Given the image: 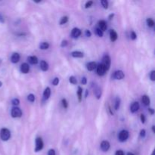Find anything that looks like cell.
Instances as JSON below:
<instances>
[{
    "label": "cell",
    "instance_id": "obj_1",
    "mask_svg": "<svg viewBox=\"0 0 155 155\" xmlns=\"http://www.w3.org/2000/svg\"><path fill=\"white\" fill-rule=\"evenodd\" d=\"M0 137H1V139L2 141H6L8 140L11 138V132L10 130H8L6 128H2L0 131Z\"/></svg>",
    "mask_w": 155,
    "mask_h": 155
},
{
    "label": "cell",
    "instance_id": "obj_2",
    "mask_svg": "<svg viewBox=\"0 0 155 155\" xmlns=\"http://www.w3.org/2000/svg\"><path fill=\"white\" fill-rule=\"evenodd\" d=\"M129 136H130V134H129V132L127 131V130H122V131H120V133H119L118 139H119L120 142H124L128 139Z\"/></svg>",
    "mask_w": 155,
    "mask_h": 155
},
{
    "label": "cell",
    "instance_id": "obj_3",
    "mask_svg": "<svg viewBox=\"0 0 155 155\" xmlns=\"http://www.w3.org/2000/svg\"><path fill=\"white\" fill-rule=\"evenodd\" d=\"M11 114L12 117L14 118L17 117H21L22 116V111H21V109L18 107H14L12 109V112H11Z\"/></svg>",
    "mask_w": 155,
    "mask_h": 155
},
{
    "label": "cell",
    "instance_id": "obj_4",
    "mask_svg": "<svg viewBox=\"0 0 155 155\" xmlns=\"http://www.w3.org/2000/svg\"><path fill=\"white\" fill-rule=\"evenodd\" d=\"M110 63H111V61H110V56L104 55V57H103V59H102V64L104 65V67L105 68L106 71H108V70L110 69Z\"/></svg>",
    "mask_w": 155,
    "mask_h": 155
},
{
    "label": "cell",
    "instance_id": "obj_5",
    "mask_svg": "<svg viewBox=\"0 0 155 155\" xmlns=\"http://www.w3.org/2000/svg\"><path fill=\"white\" fill-rule=\"evenodd\" d=\"M44 143L42 142V139L41 138H37L36 139V148H35V151L36 152H39L43 148Z\"/></svg>",
    "mask_w": 155,
    "mask_h": 155
},
{
    "label": "cell",
    "instance_id": "obj_6",
    "mask_svg": "<svg viewBox=\"0 0 155 155\" xmlns=\"http://www.w3.org/2000/svg\"><path fill=\"white\" fill-rule=\"evenodd\" d=\"M96 68H97V74H98V75L103 76L105 74L106 69L102 64H99Z\"/></svg>",
    "mask_w": 155,
    "mask_h": 155
},
{
    "label": "cell",
    "instance_id": "obj_7",
    "mask_svg": "<svg viewBox=\"0 0 155 155\" xmlns=\"http://www.w3.org/2000/svg\"><path fill=\"white\" fill-rule=\"evenodd\" d=\"M114 78L115 80H122L124 78L125 75H124V73L122 71H115L114 74Z\"/></svg>",
    "mask_w": 155,
    "mask_h": 155
},
{
    "label": "cell",
    "instance_id": "obj_8",
    "mask_svg": "<svg viewBox=\"0 0 155 155\" xmlns=\"http://www.w3.org/2000/svg\"><path fill=\"white\" fill-rule=\"evenodd\" d=\"M110 145L108 141H103L101 143V149L103 151L106 152V151H108L110 149Z\"/></svg>",
    "mask_w": 155,
    "mask_h": 155
},
{
    "label": "cell",
    "instance_id": "obj_9",
    "mask_svg": "<svg viewBox=\"0 0 155 155\" xmlns=\"http://www.w3.org/2000/svg\"><path fill=\"white\" fill-rule=\"evenodd\" d=\"M81 35V30L79 28H74L71 32V36L74 39H77Z\"/></svg>",
    "mask_w": 155,
    "mask_h": 155
},
{
    "label": "cell",
    "instance_id": "obj_10",
    "mask_svg": "<svg viewBox=\"0 0 155 155\" xmlns=\"http://www.w3.org/2000/svg\"><path fill=\"white\" fill-rule=\"evenodd\" d=\"M21 71L23 74H27L30 71V66L27 63H24L21 66Z\"/></svg>",
    "mask_w": 155,
    "mask_h": 155
},
{
    "label": "cell",
    "instance_id": "obj_11",
    "mask_svg": "<svg viewBox=\"0 0 155 155\" xmlns=\"http://www.w3.org/2000/svg\"><path fill=\"white\" fill-rule=\"evenodd\" d=\"M20 61V54L18 53H14L11 57V61L13 64L18 63Z\"/></svg>",
    "mask_w": 155,
    "mask_h": 155
},
{
    "label": "cell",
    "instance_id": "obj_12",
    "mask_svg": "<svg viewBox=\"0 0 155 155\" xmlns=\"http://www.w3.org/2000/svg\"><path fill=\"white\" fill-rule=\"evenodd\" d=\"M139 109V102H133L132 104L131 107H130V110H131L132 113H136V111H138Z\"/></svg>",
    "mask_w": 155,
    "mask_h": 155
},
{
    "label": "cell",
    "instance_id": "obj_13",
    "mask_svg": "<svg viewBox=\"0 0 155 155\" xmlns=\"http://www.w3.org/2000/svg\"><path fill=\"white\" fill-rule=\"evenodd\" d=\"M98 25H99V29L101 30V31H105L107 28V23L105 22V21H100L99 23H98Z\"/></svg>",
    "mask_w": 155,
    "mask_h": 155
},
{
    "label": "cell",
    "instance_id": "obj_14",
    "mask_svg": "<svg viewBox=\"0 0 155 155\" xmlns=\"http://www.w3.org/2000/svg\"><path fill=\"white\" fill-rule=\"evenodd\" d=\"M40 68L42 71H47L48 69V64L45 61H41Z\"/></svg>",
    "mask_w": 155,
    "mask_h": 155
},
{
    "label": "cell",
    "instance_id": "obj_15",
    "mask_svg": "<svg viewBox=\"0 0 155 155\" xmlns=\"http://www.w3.org/2000/svg\"><path fill=\"white\" fill-rule=\"evenodd\" d=\"M97 64L95 62H89V63L87 64L86 65V68H87V70L89 71H92L93 70H95L96 68Z\"/></svg>",
    "mask_w": 155,
    "mask_h": 155
},
{
    "label": "cell",
    "instance_id": "obj_16",
    "mask_svg": "<svg viewBox=\"0 0 155 155\" xmlns=\"http://www.w3.org/2000/svg\"><path fill=\"white\" fill-rule=\"evenodd\" d=\"M117 33L114 30H111L110 32V38L112 42H115L117 39Z\"/></svg>",
    "mask_w": 155,
    "mask_h": 155
},
{
    "label": "cell",
    "instance_id": "obj_17",
    "mask_svg": "<svg viewBox=\"0 0 155 155\" xmlns=\"http://www.w3.org/2000/svg\"><path fill=\"white\" fill-rule=\"evenodd\" d=\"M27 60H28L29 63L31 64H36L38 63V58L36 56H30V57H28Z\"/></svg>",
    "mask_w": 155,
    "mask_h": 155
},
{
    "label": "cell",
    "instance_id": "obj_18",
    "mask_svg": "<svg viewBox=\"0 0 155 155\" xmlns=\"http://www.w3.org/2000/svg\"><path fill=\"white\" fill-rule=\"evenodd\" d=\"M50 95H51V89H50L49 87H47L43 92L44 98H45V99H48Z\"/></svg>",
    "mask_w": 155,
    "mask_h": 155
},
{
    "label": "cell",
    "instance_id": "obj_19",
    "mask_svg": "<svg viewBox=\"0 0 155 155\" xmlns=\"http://www.w3.org/2000/svg\"><path fill=\"white\" fill-rule=\"evenodd\" d=\"M71 56L74 58H83L84 56L83 52L79 51H74L73 52H71Z\"/></svg>",
    "mask_w": 155,
    "mask_h": 155
},
{
    "label": "cell",
    "instance_id": "obj_20",
    "mask_svg": "<svg viewBox=\"0 0 155 155\" xmlns=\"http://www.w3.org/2000/svg\"><path fill=\"white\" fill-rule=\"evenodd\" d=\"M142 103H143V104L146 106L149 105L150 102H151L149 97H148V95H143V96H142Z\"/></svg>",
    "mask_w": 155,
    "mask_h": 155
},
{
    "label": "cell",
    "instance_id": "obj_21",
    "mask_svg": "<svg viewBox=\"0 0 155 155\" xmlns=\"http://www.w3.org/2000/svg\"><path fill=\"white\" fill-rule=\"evenodd\" d=\"M94 93H95V96H96L97 99H100L101 97V89L100 88L96 87L94 90Z\"/></svg>",
    "mask_w": 155,
    "mask_h": 155
},
{
    "label": "cell",
    "instance_id": "obj_22",
    "mask_svg": "<svg viewBox=\"0 0 155 155\" xmlns=\"http://www.w3.org/2000/svg\"><path fill=\"white\" fill-rule=\"evenodd\" d=\"M120 98L119 97H117L116 99H115V104H114V108L115 110H117L120 108Z\"/></svg>",
    "mask_w": 155,
    "mask_h": 155
},
{
    "label": "cell",
    "instance_id": "obj_23",
    "mask_svg": "<svg viewBox=\"0 0 155 155\" xmlns=\"http://www.w3.org/2000/svg\"><path fill=\"white\" fill-rule=\"evenodd\" d=\"M39 48H40V49L42 50L48 49V48H49V44L46 42H43L39 45Z\"/></svg>",
    "mask_w": 155,
    "mask_h": 155
},
{
    "label": "cell",
    "instance_id": "obj_24",
    "mask_svg": "<svg viewBox=\"0 0 155 155\" xmlns=\"http://www.w3.org/2000/svg\"><path fill=\"white\" fill-rule=\"evenodd\" d=\"M77 95H78V100L79 101H82V97H83V89L79 86L78 91H77Z\"/></svg>",
    "mask_w": 155,
    "mask_h": 155
},
{
    "label": "cell",
    "instance_id": "obj_25",
    "mask_svg": "<svg viewBox=\"0 0 155 155\" xmlns=\"http://www.w3.org/2000/svg\"><path fill=\"white\" fill-rule=\"evenodd\" d=\"M146 22H147V24H148V27H154V21H153L151 18H148V19H147V21H146Z\"/></svg>",
    "mask_w": 155,
    "mask_h": 155
},
{
    "label": "cell",
    "instance_id": "obj_26",
    "mask_svg": "<svg viewBox=\"0 0 155 155\" xmlns=\"http://www.w3.org/2000/svg\"><path fill=\"white\" fill-rule=\"evenodd\" d=\"M69 81H70V83H72V84H74V85L77 84V79H76V77H74V76H71V77H70Z\"/></svg>",
    "mask_w": 155,
    "mask_h": 155
},
{
    "label": "cell",
    "instance_id": "obj_27",
    "mask_svg": "<svg viewBox=\"0 0 155 155\" xmlns=\"http://www.w3.org/2000/svg\"><path fill=\"white\" fill-rule=\"evenodd\" d=\"M68 17L64 16V17H63V18H62L61 19L60 24H61V25H63V24H66V23L68 22Z\"/></svg>",
    "mask_w": 155,
    "mask_h": 155
},
{
    "label": "cell",
    "instance_id": "obj_28",
    "mask_svg": "<svg viewBox=\"0 0 155 155\" xmlns=\"http://www.w3.org/2000/svg\"><path fill=\"white\" fill-rule=\"evenodd\" d=\"M27 99H28V101H30V102H34L35 95H33V94H30V95L27 96Z\"/></svg>",
    "mask_w": 155,
    "mask_h": 155
},
{
    "label": "cell",
    "instance_id": "obj_29",
    "mask_svg": "<svg viewBox=\"0 0 155 155\" xmlns=\"http://www.w3.org/2000/svg\"><path fill=\"white\" fill-rule=\"evenodd\" d=\"M101 3L104 8H108V2H107V0H101Z\"/></svg>",
    "mask_w": 155,
    "mask_h": 155
},
{
    "label": "cell",
    "instance_id": "obj_30",
    "mask_svg": "<svg viewBox=\"0 0 155 155\" xmlns=\"http://www.w3.org/2000/svg\"><path fill=\"white\" fill-rule=\"evenodd\" d=\"M12 104H13V105H15V107H16V106H18V104H20V101H19V99H18V98H14V99H12Z\"/></svg>",
    "mask_w": 155,
    "mask_h": 155
},
{
    "label": "cell",
    "instance_id": "obj_31",
    "mask_svg": "<svg viewBox=\"0 0 155 155\" xmlns=\"http://www.w3.org/2000/svg\"><path fill=\"white\" fill-rule=\"evenodd\" d=\"M95 33H96V34L98 35L99 37H102L103 36V32L101 31L99 28H96V30H95Z\"/></svg>",
    "mask_w": 155,
    "mask_h": 155
},
{
    "label": "cell",
    "instance_id": "obj_32",
    "mask_svg": "<svg viewBox=\"0 0 155 155\" xmlns=\"http://www.w3.org/2000/svg\"><path fill=\"white\" fill-rule=\"evenodd\" d=\"M61 103H62V105H63V107H64V108H68V103L65 98H63V99L61 100Z\"/></svg>",
    "mask_w": 155,
    "mask_h": 155
},
{
    "label": "cell",
    "instance_id": "obj_33",
    "mask_svg": "<svg viewBox=\"0 0 155 155\" xmlns=\"http://www.w3.org/2000/svg\"><path fill=\"white\" fill-rule=\"evenodd\" d=\"M150 79H151L152 81H154L155 80V71H152L151 73H150Z\"/></svg>",
    "mask_w": 155,
    "mask_h": 155
},
{
    "label": "cell",
    "instance_id": "obj_34",
    "mask_svg": "<svg viewBox=\"0 0 155 155\" xmlns=\"http://www.w3.org/2000/svg\"><path fill=\"white\" fill-rule=\"evenodd\" d=\"M58 83H59V78L58 77H55V78L53 80L52 84L54 85V86H57V85H58Z\"/></svg>",
    "mask_w": 155,
    "mask_h": 155
},
{
    "label": "cell",
    "instance_id": "obj_35",
    "mask_svg": "<svg viewBox=\"0 0 155 155\" xmlns=\"http://www.w3.org/2000/svg\"><path fill=\"white\" fill-rule=\"evenodd\" d=\"M92 4H93V2H92V1L87 2L86 3V5H85V7H86V8H90L91 6L92 5Z\"/></svg>",
    "mask_w": 155,
    "mask_h": 155
},
{
    "label": "cell",
    "instance_id": "obj_36",
    "mask_svg": "<svg viewBox=\"0 0 155 155\" xmlns=\"http://www.w3.org/2000/svg\"><path fill=\"white\" fill-rule=\"evenodd\" d=\"M136 38H137V35H136V33H135L134 31H132L131 32V39H133V40H135V39H136Z\"/></svg>",
    "mask_w": 155,
    "mask_h": 155
},
{
    "label": "cell",
    "instance_id": "obj_37",
    "mask_svg": "<svg viewBox=\"0 0 155 155\" xmlns=\"http://www.w3.org/2000/svg\"><path fill=\"white\" fill-rule=\"evenodd\" d=\"M145 135H146V131H145V130H142L140 132V136L142 138H144L145 136Z\"/></svg>",
    "mask_w": 155,
    "mask_h": 155
},
{
    "label": "cell",
    "instance_id": "obj_38",
    "mask_svg": "<svg viewBox=\"0 0 155 155\" xmlns=\"http://www.w3.org/2000/svg\"><path fill=\"white\" fill-rule=\"evenodd\" d=\"M81 83L83 85H86V83H87V79H86V77H83L82 78V80H81Z\"/></svg>",
    "mask_w": 155,
    "mask_h": 155
},
{
    "label": "cell",
    "instance_id": "obj_39",
    "mask_svg": "<svg viewBox=\"0 0 155 155\" xmlns=\"http://www.w3.org/2000/svg\"><path fill=\"white\" fill-rule=\"evenodd\" d=\"M48 155H56L55 151L54 149H50L48 152Z\"/></svg>",
    "mask_w": 155,
    "mask_h": 155
},
{
    "label": "cell",
    "instance_id": "obj_40",
    "mask_svg": "<svg viewBox=\"0 0 155 155\" xmlns=\"http://www.w3.org/2000/svg\"><path fill=\"white\" fill-rule=\"evenodd\" d=\"M68 41L67 40H63L62 41V42H61V47H65V46H67V45H68Z\"/></svg>",
    "mask_w": 155,
    "mask_h": 155
},
{
    "label": "cell",
    "instance_id": "obj_41",
    "mask_svg": "<svg viewBox=\"0 0 155 155\" xmlns=\"http://www.w3.org/2000/svg\"><path fill=\"white\" fill-rule=\"evenodd\" d=\"M115 155H124V152L122 150H118V151H117V152L115 153Z\"/></svg>",
    "mask_w": 155,
    "mask_h": 155
},
{
    "label": "cell",
    "instance_id": "obj_42",
    "mask_svg": "<svg viewBox=\"0 0 155 155\" xmlns=\"http://www.w3.org/2000/svg\"><path fill=\"white\" fill-rule=\"evenodd\" d=\"M141 120H142V124H145V120H146V119H145V117L144 114H141Z\"/></svg>",
    "mask_w": 155,
    "mask_h": 155
},
{
    "label": "cell",
    "instance_id": "obj_43",
    "mask_svg": "<svg viewBox=\"0 0 155 155\" xmlns=\"http://www.w3.org/2000/svg\"><path fill=\"white\" fill-rule=\"evenodd\" d=\"M86 36H87V37H90V36H92V33H91V32L89 31V30H86Z\"/></svg>",
    "mask_w": 155,
    "mask_h": 155
},
{
    "label": "cell",
    "instance_id": "obj_44",
    "mask_svg": "<svg viewBox=\"0 0 155 155\" xmlns=\"http://www.w3.org/2000/svg\"><path fill=\"white\" fill-rule=\"evenodd\" d=\"M4 21H5L4 18H3L2 15L1 14H0V22H1V23H4Z\"/></svg>",
    "mask_w": 155,
    "mask_h": 155
},
{
    "label": "cell",
    "instance_id": "obj_45",
    "mask_svg": "<svg viewBox=\"0 0 155 155\" xmlns=\"http://www.w3.org/2000/svg\"><path fill=\"white\" fill-rule=\"evenodd\" d=\"M148 111H149L151 114H154V110L153 108H148Z\"/></svg>",
    "mask_w": 155,
    "mask_h": 155
},
{
    "label": "cell",
    "instance_id": "obj_46",
    "mask_svg": "<svg viewBox=\"0 0 155 155\" xmlns=\"http://www.w3.org/2000/svg\"><path fill=\"white\" fill-rule=\"evenodd\" d=\"M114 14H110V15H109V17H108V18H109V20H111L112 18H114Z\"/></svg>",
    "mask_w": 155,
    "mask_h": 155
},
{
    "label": "cell",
    "instance_id": "obj_47",
    "mask_svg": "<svg viewBox=\"0 0 155 155\" xmlns=\"http://www.w3.org/2000/svg\"><path fill=\"white\" fill-rule=\"evenodd\" d=\"M88 93H89V91L86 90V95H85V98H87L88 96Z\"/></svg>",
    "mask_w": 155,
    "mask_h": 155
},
{
    "label": "cell",
    "instance_id": "obj_48",
    "mask_svg": "<svg viewBox=\"0 0 155 155\" xmlns=\"http://www.w3.org/2000/svg\"><path fill=\"white\" fill-rule=\"evenodd\" d=\"M152 130H153V133H155V130H154V126H152Z\"/></svg>",
    "mask_w": 155,
    "mask_h": 155
},
{
    "label": "cell",
    "instance_id": "obj_49",
    "mask_svg": "<svg viewBox=\"0 0 155 155\" xmlns=\"http://www.w3.org/2000/svg\"><path fill=\"white\" fill-rule=\"evenodd\" d=\"M127 155H135L133 153H131V152H129L128 154H127Z\"/></svg>",
    "mask_w": 155,
    "mask_h": 155
},
{
    "label": "cell",
    "instance_id": "obj_50",
    "mask_svg": "<svg viewBox=\"0 0 155 155\" xmlns=\"http://www.w3.org/2000/svg\"><path fill=\"white\" fill-rule=\"evenodd\" d=\"M2 82L0 81V87H2Z\"/></svg>",
    "mask_w": 155,
    "mask_h": 155
},
{
    "label": "cell",
    "instance_id": "obj_51",
    "mask_svg": "<svg viewBox=\"0 0 155 155\" xmlns=\"http://www.w3.org/2000/svg\"><path fill=\"white\" fill-rule=\"evenodd\" d=\"M151 155H154V151H153L152 154H151Z\"/></svg>",
    "mask_w": 155,
    "mask_h": 155
}]
</instances>
